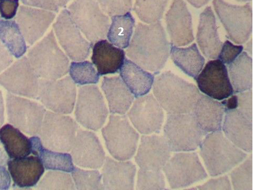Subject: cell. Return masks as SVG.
I'll use <instances>...</instances> for the list:
<instances>
[{
	"label": "cell",
	"mask_w": 254,
	"mask_h": 190,
	"mask_svg": "<svg viewBox=\"0 0 254 190\" xmlns=\"http://www.w3.org/2000/svg\"><path fill=\"white\" fill-rule=\"evenodd\" d=\"M170 50L171 44L159 21L148 24H137L127 54L141 68L158 75L165 67Z\"/></svg>",
	"instance_id": "1"
},
{
	"label": "cell",
	"mask_w": 254,
	"mask_h": 190,
	"mask_svg": "<svg viewBox=\"0 0 254 190\" xmlns=\"http://www.w3.org/2000/svg\"><path fill=\"white\" fill-rule=\"evenodd\" d=\"M153 94L163 110L168 113H191L200 95L197 87L170 71L154 78Z\"/></svg>",
	"instance_id": "2"
},
{
	"label": "cell",
	"mask_w": 254,
	"mask_h": 190,
	"mask_svg": "<svg viewBox=\"0 0 254 190\" xmlns=\"http://www.w3.org/2000/svg\"><path fill=\"white\" fill-rule=\"evenodd\" d=\"M199 147L200 155L211 177L222 175L232 170L248 156L222 130L208 134Z\"/></svg>",
	"instance_id": "3"
},
{
	"label": "cell",
	"mask_w": 254,
	"mask_h": 190,
	"mask_svg": "<svg viewBox=\"0 0 254 190\" xmlns=\"http://www.w3.org/2000/svg\"><path fill=\"white\" fill-rule=\"evenodd\" d=\"M27 58L41 79H59L69 71V61L57 44L53 30L29 49Z\"/></svg>",
	"instance_id": "4"
},
{
	"label": "cell",
	"mask_w": 254,
	"mask_h": 190,
	"mask_svg": "<svg viewBox=\"0 0 254 190\" xmlns=\"http://www.w3.org/2000/svg\"><path fill=\"white\" fill-rule=\"evenodd\" d=\"M163 134L171 151L174 152L195 151L207 135L191 113H168Z\"/></svg>",
	"instance_id": "5"
},
{
	"label": "cell",
	"mask_w": 254,
	"mask_h": 190,
	"mask_svg": "<svg viewBox=\"0 0 254 190\" xmlns=\"http://www.w3.org/2000/svg\"><path fill=\"white\" fill-rule=\"evenodd\" d=\"M110 154L117 160L132 158L137 150L139 134L125 115L112 114L102 130Z\"/></svg>",
	"instance_id": "6"
},
{
	"label": "cell",
	"mask_w": 254,
	"mask_h": 190,
	"mask_svg": "<svg viewBox=\"0 0 254 190\" xmlns=\"http://www.w3.org/2000/svg\"><path fill=\"white\" fill-rule=\"evenodd\" d=\"M68 10L73 22L92 43L107 36L110 19L97 0H75Z\"/></svg>",
	"instance_id": "7"
},
{
	"label": "cell",
	"mask_w": 254,
	"mask_h": 190,
	"mask_svg": "<svg viewBox=\"0 0 254 190\" xmlns=\"http://www.w3.org/2000/svg\"><path fill=\"white\" fill-rule=\"evenodd\" d=\"M79 129L77 123L69 116L47 111L39 135L48 149L68 152Z\"/></svg>",
	"instance_id": "8"
},
{
	"label": "cell",
	"mask_w": 254,
	"mask_h": 190,
	"mask_svg": "<svg viewBox=\"0 0 254 190\" xmlns=\"http://www.w3.org/2000/svg\"><path fill=\"white\" fill-rule=\"evenodd\" d=\"M6 110L10 125L28 135L39 134L47 112L43 105L24 97L7 93Z\"/></svg>",
	"instance_id": "9"
},
{
	"label": "cell",
	"mask_w": 254,
	"mask_h": 190,
	"mask_svg": "<svg viewBox=\"0 0 254 190\" xmlns=\"http://www.w3.org/2000/svg\"><path fill=\"white\" fill-rule=\"evenodd\" d=\"M213 5L228 38L236 44L247 42L253 31V9L244 5L229 4L224 0H213Z\"/></svg>",
	"instance_id": "10"
},
{
	"label": "cell",
	"mask_w": 254,
	"mask_h": 190,
	"mask_svg": "<svg viewBox=\"0 0 254 190\" xmlns=\"http://www.w3.org/2000/svg\"><path fill=\"white\" fill-rule=\"evenodd\" d=\"M170 187L173 189L189 187L208 177L195 152H178L163 168Z\"/></svg>",
	"instance_id": "11"
},
{
	"label": "cell",
	"mask_w": 254,
	"mask_h": 190,
	"mask_svg": "<svg viewBox=\"0 0 254 190\" xmlns=\"http://www.w3.org/2000/svg\"><path fill=\"white\" fill-rule=\"evenodd\" d=\"M75 117L80 125L94 131L100 129L109 115V110L100 90L95 85L78 89Z\"/></svg>",
	"instance_id": "12"
},
{
	"label": "cell",
	"mask_w": 254,
	"mask_h": 190,
	"mask_svg": "<svg viewBox=\"0 0 254 190\" xmlns=\"http://www.w3.org/2000/svg\"><path fill=\"white\" fill-rule=\"evenodd\" d=\"M76 96L75 84L69 76L57 80H40L37 100L52 112L65 115L71 113Z\"/></svg>",
	"instance_id": "13"
},
{
	"label": "cell",
	"mask_w": 254,
	"mask_h": 190,
	"mask_svg": "<svg viewBox=\"0 0 254 190\" xmlns=\"http://www.w3.org/2000/svg\"><path fill=\"white\" fill-rule=\"evenodd\" d=\"M40 80L27 57H22L0 74V85L8 92L36 100Z\"/></svg>",
	"instance_id": "14"
},
{
	"label": "cell",
	"mask_w": 254,
	"mask_h": 190,
	"mask_svg": "<svg viewBox=\"0 0 254 190\" xmlns=\"http://www.w3.org/2000/svg\"><path fill=\"white\" fill-rule=\"evenodd\" d=\"M53 28L60 45L70 60L81 62L87 59L92 44L82 35L68 10L60 13Z\"/></svg>",
	"instance_id": "15"
},
{
	"label": "cell",
	"mask_w": 254,
	"mask_h": 190,
	"mask_svg": "<svg viewBox=\"0 0 254 190\" xmlns=\"http://www.w3.org/2000/svg\"><path fill=\"white\" fill-rule=\"evenodd\" d=\"M127 116L134 127L143 135L159 134L165 120L163 109L152 94L136 98Z\"/></svg>",
	"instance_id": "16"
},
{
	"label": "cell",
	"mask_w": 254,
	"mask_h": 190,
	"mask_svg": "<svg viewBox=\"0 0 254 190\" xmlns=\"http://www.w3.org/2000/svg\"><path fill=\"white\" fill-rule=\"evenodd\" d=\"M195 80L201 92L215 100L223 101L234 94L227 67L219 60L208 62Z\"/></svg>",
	"instance_id": "17"
},
{
	"label": "cell",
	"mask_w": 254,
	"mask_h": 190,
	"mask_svg": "<svg viewBox=\"0 0 254 190\" xmlns=\"http://www.w3.org/2000/svg\"><path fill=\"white\" fill-rule=\"evenodd\" d=\"M70 151L73 163L81 168L100 169L106 159L99 138L91 131L79 129Z\"/></svg>",
	"instance_id": "18"
},
{
	"label": "cell",
	"mask_w": 254,
	"mask_h": 190,
	"mask_svg": "<svg viewBox=\"0 0 254 190\" xmlns=\"http://www.w3.org/2000/svg\"><path fill=\"white\" fill-rule=\"evenodd\" d=\"M166 21L172 45L185 46L194 40L192 16L184 0H173Z\"/></svg>",
	"instance_id": "19"
},
{
	"label": "cell",
	"mask_w": 254,
	"mask_h": 190,
	"mask_svg": "<svg viewBox=\"0 0 254 190\" xmlns=\"http://www.w3.org/2000/svg\"><path fill=\"white\" fill-rule=\"evenodd\" d=\"M171 152L163 136L143 135L135 160L141 169L161 171L171 158Z\"/></svg>",
	"instance_id": "20"
},
{
	"label": "cell",
	"mask_w": 254,
	"mask_h": 190,
	"mask_svg": "<svg viewBox=\"0 0 254 190\" xmlns=\"http://www.w3.org/2000/svg\"><path fill=\"white\" fill-rule=\"evenodd\" d=\"M52 11L29 6H21L16 21L29 46L43 37L56 18Z\"/></svg>",
	"instance_id": "21"
},
{
	"label": "cell",
	"mask_w": 254,
	"mask_h": 190,
	"mask_svg": "<svg viewBox=\"0 0 254 190\" xmlns=\"http://www.w3.org/2000/svg\"><path fill=\"white\" fill-rule=\"evenodd\" d=\"M253 121L238 109L225 110L222 129L226 137L242 150L253 151Z\"/></svg>",
	"instance_id": "22"
},
{
	"label": "cell",
	"mask_w": 254,
	"mask_h": 190,
	"mask_svg": "<svg viewBox=\"0 0 254 190\" xmlns=\"http://www.w3.org/2000/svg\"><path fill=\"white\" fill-rule=\"evenodd\" d=\"M102 167L104 190H134L136 168L132 162L116 161L108 156Z\"/></svg>",
	"instance_id": "23"
},
{
	"label": "cell",
	"mask_w": 254,
	"mask_h": 190,
	"mask_svg": "<svg viewBox=\"0 0 254 190\" xmlns=\"http://www.w3.org/2000/svg\"><path fill=\"white\" fill-rule=\"evenodd\" d=\"M7 165L14 185L22 189L37 186L45 169L42 160L36 155L12 159L8 160Z\"/></svg>",
	"instance_id": "24"
},
{
	"label": "cell",
	"mask_w": 254,
	"mask_h": 190,
	"mask_svg": "<svg viewBox=\"0 0 254 190\" xmlns=\"http://www.w3.org/2000/svg\"><path fill=\"white\" fill-rule=\"evenodd\" d=\"M191 113L206 135L222 130L225 114L222 103L201 94Z\"/></svg>",
	"instance_id": "25"
},
{
	"label": "cell",
	"mask_w": 254,
	"mask_h": 190,
	"mask_svg": "<svg viewBox=\"0 0 254 190\" xmlns=\"http://www.w3.org/2000/svg\"><path fill=\"white\" fill-rule=\"evenodd\" d=\"M196 41L202 54L207 59L216 60L223 46L216 24L215 14L207 6L200 15Z\"/></svg>",
	"instance_id": "26"
},
{
	"label": "cell",
	"mask_w": 254,
	"mask_h": 190,
	"mask_svg": "<svg viewBox=\"0 0 254 190\" xmlns=\"http://www.w3.org/2000/svg\"><path fill=\"white\" fill-rule=\"evenodd\" d=\"M126 60V54L106 40L97 41L93 46L92 61L100 75L117 73Z\"/></svg>",
	"instance_id": "27"
},
{
	"label": "cell",
	"mask_w": 254,
	"mask_h": 190,
	"mask_svg": "<svg viewBox=\"0 0 254 190\" xmlns=\"http://www.w3.org/2000/svg\"><path fill=\"white\" fill-rule=\"evenodd\" d=\"M101 87L110 113L125 115L132 106L135 97L122 78L118 76L105 77Z\"/></svg>",
	"instance_id": "28"
},
{
	"label": "cell",
	"mask_w": 254,
	"mask_h": 190,
	"mask_svg": "<svg viewBox=\"0 0 254 190\" xmlns=\"http://www.w3.org/2000/svg\"><path fill=\"white\" fill-rule=\"evenodd\" d=\"M120 70L122 79L135 98L150 92L154 80L152 73L127 59L125 60Z\"/></svg>",
	"instance_id": "29"
},
{
	"label": "cell",
	"mask_w": 254,
	"mask_h": 190,
	"mask_svg": "<svg viewBox=\"0 0 254 190\" xmlns=\"http://www.w3.org/2000/svg\"><path fill=\"white\" fill-rule=\"evenodd\" d=\"M30 139L32 153L38 156L42 160L45 169L67 173L72 172L74 169L71 154L48 149L44 146L42 140L37 136H32Z\"/></svg>",
	"instance_id": "30"
},
{
	"label": "cell",
	"mask_w": 254,
	"mask_h": 190,
	"mask_svg": "<svg viewBox=\"0 0 254 190\" xmlns=\"http://www.w3.org/2000/svg\"><path fill=\"white\" fill-rule=\"evenodd\" d=\"M0 142L10 159H18L29 156L32 153L30 138L9 124L0 127Z\"/></svg>",
	"instance_id": "31"
},
{
	"label": "cell",
	"mask_w": 254,
	"mask_h": 190,
	"mask_svg": "<svg viewBox=\"0 0 254 190\" xmlns=\"http://www.w3.org/2000/svg\"><path fill=\"white\" fill-rule=\"evenodd\" d=\"M170 54L177 67L194 79L198 76L205 63V60L195 43L187 48L171 44Z\"/></svg>",
	"instance_id": "32"
},
{
	"label": "cell",
	"mask_w": 254,
	"mask_h": 190,
	"mask_svg": "<svg viewBox=\"0 0 254 190\" xmlns=\"http://www.w3.org/2000/svg\"><path fill=\"white\" fill-rule=\"evenodd\" d=\"M228 72L234 94L252 89L253 59L247 52H242L228 64Z\"/></svg>",
	"instance_id": "33"
},
{
	"label": "cell",
	"mask_w": 254,
	"mask_h": 190,
	"mask_svg": "<svg viewBox=\"0 0 254 190\" xmlns=\"http://www.w3.org/2000/svg\"><path fill=\"white\" fill-rule=\"evenodd\" d=\"M135 22L129 12L112 16L107 34L110 42L121 49L127 48L133 35Z\"/></svg>",
	"instance_id": "34"
},
{
	"label": "cell",
	"mask_w": 254,
	"mask_h": 190,
	"mask_svg": "<svg viewBox=\"0 0 254 190\" xmlns=\"http://www.w3.org/2000/svg\"><path fill=\"white\" fill-rule=\"evenodd\" d=\"M0 40L16 59H20L27 52L26 41L15 21L0 19Z\"/></svg>",
	"instance_id": "35"
},
{
	"label": "cell",
	"mask_w": 254,
	"mask_h": 190,
	"mask_svg": "<svg viewBox=\"0 0 254 190\" xmlns=\"http://www.w3.org/2000/svg\"><path fill=\"white\" fill-rule=\"evenodd\" d=\"M169 0H135L134 11L139 19L147 24L160 21Z\"/></svg>",
	"instance_id": "36"
},
{
	"label": "cell",
	"mask_w": 254,
	"mask_h": 190,
	"mask_svg": "<svg viewBox=\"0 0 254 190\" xmlns=\"http://www.w3.org/2000/svg\"><path fill=\"white\" fill-rule=\"evenodd\" d=\"M69 70L72 81L79 86L96 84L100 81V74L91 62L84 61L72 62Z\"/></svg>",
	"instance_id": "37"
},
{
	"label": "cell",
	"mask_w": 254,
	"mask_h": 190,
	"mask_svg": "<svg viewBox=\"0 0 254 190\" xmlns=\"http://www.w3.org/2000/svg\"><path fill=\"white\" fill-rule=\"evenodd\" d=\"M37 189L41 190H74L72 177L67 172L50 170L40 179Z\"/></svg>",
	"instance_id": "38"
},
{
	"label": "cell",
	"mask_w": 254,
	"mask_h": 190,
	"mask_svg": "<svg viewBox=\"0 0 254 190\" xmlns=\"http://www.w3.org/2000/svg\"><path fill=\"white\" fill-rule=\"evenodd\" d=\"M71 173L76 189L104 190L102 175L99 171L96 170H83L75 167Z\"/></svg>",
	"instance_id": "39"
},
{
	"label": "cell",
	"mask_w": 254,
	"mask_h": 190,
	"mask_svg": "<svg viewBox=\"0 0 254 190\" xmlns=\"http://www.w3.org/2000/svg\"><path fill=\"white\" fill-rule=\"evenodd\" d=\"M231 178L235 190H253V156L250 155L238 167L231 173Z\"/></svg>",
	"instance_id": "40"
},
{
	"label": "cell",
	"mask_w": 254,
	"mask_h": 190,
	"mask_svg": "<svg viewBox=\"0 0 254 190\" xmlns=\"http://www.w3.org/2000/svg\"><path fill=\"white\" fill-rule=\"evenodd\" d=\"M166 189L165 176L161 171L140 169L137 173L136 189L162 190Z\"/></svg>",
	"instance_id": "41"
},
{
	"label": "cell",
	"mask_w": 254,
	"mask_h": 190,
	"mask_svg": "<svg viewBox=\"0 0 254 190\" xmlns=\"http://www.w3.org/2000/svg\"><path fill=\"white\" fill-rule=\"evenodd\" d=\"M104 12L109 16L124 14L132 9L133 0H97Z\"/></svg>",
	"instance_id": "42"
},
{
	"label": "cell",
	"mask_w": 254,
	"mask_h": 190,
	"mask_svg": "<svg viewBox=\"0 0 254 190\" xmlns=\"http://www.w3.org/2000/svg\"><path fill=\"white\" fill-rule=\"evenodd\" d=\"M243 46L234 45L231 41L227 40L221 48L218 59L224 64L228 65L239 57L243 52Z\"/></svg>",
	"instance_id": "43"
},
{
	"label": "cell",
	"mask_w": 254,
	"mask_h": 190,
	"mask_svg": "<svg viewBox=\"0 0 254 190\" xmlns=\"http://www.w3.org/2000/svg\"><path fill=\"white\" fill-rule=\"evenodd\" d=\"M237 97V109L249 119L253 121V90L235 94Z\"/></svg>",
	"instance_id": "44"
},
{
	"label": "cell",
	"mask_w": 254,
	"mask_h": 190,
	"mask_svg": "<svg viewBox=\"0 0 254 190\" xmlns=\"http://www.w3.org/2000/svg\"><path fill=\"white\" fill-rule=\"evenodd\" d=\"M196 189L201 190H231L230 180L227 176L212 179L207 183L198 187Z\"/></svg>",
	"instance_id": "45"
},
{
	"label": "cell",
	"mask_w": 254,
	"mask_h": 190,
	"mask_svg": "<svg viewBox=\"0 0 254 190\" xmlns=\"http://www.w3.org/2000/svg\"><path fill=\"white\" fill-rule=\"evenodd\" d=\"M19 0H0V15L5 20L15 17L18 12Z\"/></svg>",
	"instance_id": "46"
},
{
	"label": "cell",
	"mask_w": 254,
	"mask_h": 190,
	"mask_svg": "<svg viewBox=\"0 0 254 190\" xmlns=\"http://www.w3.org/2000/svg\"><path fill=\"white\" fill-rule=\"evenodd\" d=\"M21 1L24 4L29 6L54 12L59 11V6L56 0H21Z\"/></svg>",
	"instance_id": "47"
},
{
	"label": "cell",
	"mask_w": 254,
	"mask_h": 190,
	"mask_svg": "<svg viewBox=\"0 0 254 190\" xmlns=\"http://www.w3.org/2000/svg\"><path fill=\"white\" fill-rule=\"evenodd\" d=\"M13 62L12 55L0 40V74L3 72Z\"/></svg>",
	"instance_id": "48"
},
{
	"label": "cell",
	"mask_w": 254,
	"mask_h": 190,
	"mask_svg": "<svg viewBox=\"0 0 254 190\" xmlns=\"http://www.w3.org/2000/svg\"><path fill=\"white\" fill-rule=\"evenodd\" d=\"M11 185V176L9 171L2 165H0V190L9 189Z\"/></svg>",
	"instance_id": "49"
},
{
	"label": "cell",
	"mask_w": 254,
	"mask_h": 190,
	"mask_svg": "<svg viewBox=\"0 0 254 190\" xmlns=\"http://www.w3.org/2000/svg\"><path fill=\"white\" fill-rule=\"evenodd\" d=\"M4 103L3 94L0 90V127H1L4 122Z\"/></svg>",
	"instance_id": "50"
},
{
	"label": "cell",
	"mask_w": 254,
	"mask_h": 190,
	"mask_svg": "<svg viewBox=\"0 0 254 190\" xmlns=\"http://www.w3.org/2000/svg\"><path fill=\"white\" fill-rule=\"evenodd\" d=\"M186 1L196 8H200L207 4L210 0H186Z\"/></svg>",
	"instance_id": "51"
},
{
	"label": "cell",
	"mask_w": 254,
	"mask_h": 190,
	"mask_svg": "<svg viewBox=\"0 0 254 190\" xmlns=\"http://www.w3.org/2000/svg\"><path fill=\"white\" fill-rule=\"evenodd\" d=\"M7 155L5 153L2 146L0 145V165L5 166L8 161Z\"/></svg>",
	"instance_id": "52"
},
{
	"label": "cell",
	"mask_w": 254,
	"mask_h": 190,
	"mask_svg": "<svg viewBox=\"0 0 254 190\" xmlns=\"http://www.w3.org/2000/svg\"><path fill=\"white\" fill-rule=\"evenodd\" d=\"M245 52L253 55V39L251 38L248 42L246 44L245 48Z\"/></svg>",
	"instance_id": "53"
},
{
	"label": "cell",
	"mask_w": 254,
	"mask_h": 190,
	"mask_svg": "<svg viewBox=\"0 0 254 190\" xmlns=\"http://www.w3.org/2000/svg\"><path fill=\"white\" fill-rule=\"evenodd\" d=\"M70 1V0H56L57 4L60 7H64Z\"/></svg>",
	"instance_id": "54"
},
{
	"label": "cell",
	"mask_w": 254,
	"mask_h": 190,
	"mask_svg": "<svg viewBox=\"0 0 254 190\" xmlns=\"http://www.w3.org/2000/svg\"><path fill=\"white\" fill-rule=\"evenodd\" d=\"M236 1H239V2H247L251 1L252 0H236Z\"/></svg>",
	"instance_id": "55"
}]
</instances>
